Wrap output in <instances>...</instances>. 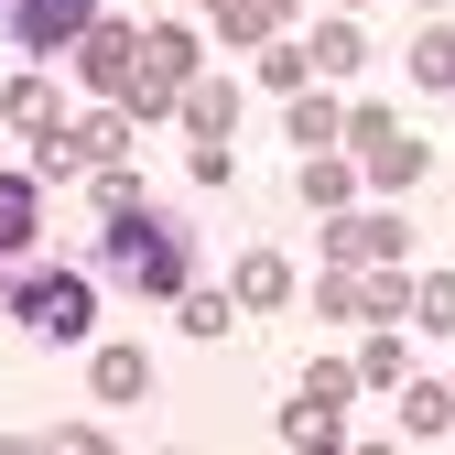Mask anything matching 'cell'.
<instances>
[{
    "label": "cell",
    "instance_id": "cell-1",
    "mask_svg": "<svg viewBox=\"0 0 455 455\" xmlns=\"http://www.w3.org/2000/svg\"><path fill=\"white\" fill-rule=\"evenodd\" d=\"M98 271L131 282V293H185V282H196V239H185V217H163L152 196H141V206H108Z\"/></svg>",
    "mask_w": 455,
    "mask_h": 455
},
{
    "label": "cell",
    "instance_id": "cell-2",
    "mask_svg": "<svg viewBox=\"0 0 455 455\" xmlns=\"http://www.w3.org/2000/svg\"><path fill=\"white\" fill-rule=\"evenodd\" d=\"M12 315L44 336V347H76V336L98 325V282L87 271H22L12 282Z\"/></svg>",
    "mask_w": 455,
    "mask_h": 455
},
{
    "label": "cell",
    "instance_id": "cell-3",
    "mask_svg": "<svg viewBox=\"0 0 455 455\" xmlns=\"http://www.w3.org/2000/svg\"><path fill=\"white\" fill-rule=\"evenodd\" d=\"M185 76H196V33H185V22H152V33H141V54H131L120 108H131V120H163V108L185 98Z\"/></svg>",
    "mask_w": 455,
    "mask_h": 455
},
{
    "label": "cell",
    "instance_id": "cell-4",
    "mask_svg": "<svg viewBox=\"0 0 455 455\" xmlns=\"http://www.w3.org/2000/svg\"><path fill=\"white\" fill-rule=\"evenodd\" d=\"M347 141H358V163H369V185H390V196L423 174V141L390 120V108H347Z\"/></svg>",
    "mask_w": 455,
    "mask_h": 455
},
{
    "label": "cell",
    "instance_id": "cell-5",
    "mask_svg": "<svg viewBox=\"0 0 455 455\" xmlns=\"http://www.w3.org/2000/svg\"><path fill=\"white\" fill-rule=\"evenodd\" d=\"M131 54H141V22H108V12H98V22L76 33V66H87L98 98H120V87H131Z\"/></svg>",
    "mask_w": 455,
    "mask_h": 455
},
{
    "label": "cell",
    "instance_id": "cell-6",
    "mask_svg": "<svg viewBox=\"0 0 455 455\" xmlns=\"http://www.w3.org/2000/svg\"><path fill=\"white\" fill-rule=\"evenodd\" d=\"M87 22H98V0H12V33H22L33 54H66Z\"/></svg>",
    "mask_w": 455,
    "mask_h": 455
},
{
    "label": "cell",
    "instance_id": "cell-7",
    "mask_svg": "<svg viewBox=\"0 0 455 455\" xmlns=\"http://www.w3.org/2000/svg\"><path fill=\"white\" fill-rule=\"evenodd\" d=\"M174 120H185L196 141H228V131H239V87H217V76H185V98H174Z\"/></svg>",
    "mask_w": 455,
    "mask_h": 455
},
{
    "label": "cell",
    "instance_id": "cell-8",
    "mask_svg": "<svg viewBox=\"0 0 455 455\" xmlns=\"http://www.w3.org/2000/svg\"><path fill=\"white\" fill-rule=\"evenodd\" d=\"M402 250V217H336L325 228V260H390Z\"/></svg>",
    "mask_w": 455,
    "mask_h": 455
},
{
    "label": "cell",
    "instance_id": "cell-9",
    "mask_svg": "<svg viewBox=\"0 0 455 455\" xmlns=\"http://www.w3.org/2000/svg\"><path fill=\"white\" fill-rule=\"evenodd\" d=\"M196 12H206L228 44H260V33H282V12H293V0H196Z\"/></svg>",
    "mask_w": 455,
    "mask_h": 455
},
{
    "label": "cell",
    "instance_id": "cell-10",
    "mask_svg": "<svg viewBox=\"0 0 455 455\" xmlns=\"http://www.w3.org/2000/svg\"><path fill=\"white\" fill-rule=\"evenodd\" d=\"M33 250V174H0V260Z\"/></svg>",
    "mask_w": 455,
    "mask_h": 455
},
{
    "label": "cell",
    "instance_id": "cell-11",
    "mask_svg": "<svg viewBox=\"0 0 455 455\" xmlns=\"http://www.w3.org/2000/svg\"><path fill=\"white\" fill-rule=\"evenodd\" d=\"M76 152H87V174H98V163H120V152H131V108L108 98L98 120H76Z\"/></svg>",
    "mask_w": 455,
    "mask_h": 455
},
{
    "label": "cell",
    "instance_id": "cell-12",
    "mask_svg": "<svg viewBox=\"0 0 455 455\" xmlns=\"http://www.w3.org/2000/svg\"><path fill=\"white\" fill-rule=\"evenodd\" d=\"M152 390V358L141 347H98V402H141Z\"/></svg>",
    "mask_w": 455,
    "mask_h": 455
},
{
    "label": "cell",
    "instance_id": "cell-13",
    "mask_svg": "<svg viewBox=\"0 0 455 455\" xmlns=\"http://www.w3.org/2000/svg\"><path fill=\"white\" fill-rule=\"evenodd\" d=\"M66 174H87V152H76L66 120H54V131H33V185H66Z\"/></svg>",
    "mask_w": 455,
    "mask_h": 455
},
{
    "label": "cell",
    "instance_id": "cell-14",
    "mask_svg": "<svg viewBox=\"0 0 455 455\" xmlns=\"http://www.w3.org/2000/svg\"><path fill=\"white\" fill-rule=\"evenodd\" d=\"M402 304H412V282H402V271H379V260H358V315H369V325H390Z\"/></svg>",
    "mask_w": 455,
    "mask_h": 455
},
{
    "label": "cell",
    "instance_id": "cell-15",
    "mask_svg": "<svg viewBox=\"0 0 455 455\" xmlns=\"http://www.w3.org/2000/svg\"><path fill=\"white\" fill-rule=\"evenodd\" d=\"M336 131H347V108H336V98H304V87H293V152H325Z\"/></svg>",
    "mask_w": 455,
    "mask_h": 455
},
{
    "label": "cell",
    "instance_id": "cell-16",
    "mask_svg": "<svg viewBox=\"0 0 455 455\" xmlns=\"http://www.w3.org/2000/svg\"><path fill=\"white\" fill-rule=\"evenodd\" d=\"M402 434H455V390L412 379V390H402Z\"/></svg>",
    "mask_w": 455,
    "mask_h": 455
},
{
    "label": "cell",
    "instance_id": "cell-17",
    "mask_svg": "<svg viewBox=\"0 0 455 455\" xmlns=\"http://www.w3.org/2000/svg\"><path fill=\"white\" fill-rule=\"evenodd\" d=\"M412 315H423V336H455V271H423L412 282Z\"/></svg>",
    "mask_w": 455,
    "mask_h": 455
},
{
    "label": "cell",
    "instance_id": "cell-18",
    "mask_svg": "<svg viewBox=\"0 0 455 455\" xmlns=\"http://www.w3.org/2000/svg\"><path fill=\"white\" fill-rule=\"evenodd\" d=\"M347 196H358V185H347V163H325V152H304V206H325V217H336Z\"/></svg>",
    "mask_w": 455,
    "mask_h": 455
},
{
    "label": "cell",
    "instance_id": "cell-19",
    "mask_svg": "<svg viewBox=\"0 0 455 455\" xmlns=\"http://www.w3.org/2000/svg\"><path fill=\"white\" fill-rule=\"evenodd\" d=\"M282 293H293V271H282L271 250H250L239 260V304H282Z\"/></svg>",
    "mask_w": 455,
    "mask_h": 455
},
{
    "label": "cell",
    "instance_id": "cell-20",
    "mask_svg": "<svg viewBox=\"0 0 455 455\" xmlns=\"http://www.w3.org/2000/svg\"><path fill=\"white\" fill-rule=\"evenodd\" d=\"M0 108H12L22 131H54V76H12V98H0Z\"/></svg>",
    "mask_w": 455,
    "mask_h": 455
},
{
    "label": "cell",
    "instance_id": "cell-21",
    "mask_svg": "<svg viewBox=\"0 0 455 455\" xmlns=\"http://www.w3.org/2000/svg\"><path fill=\"white\" fill-rule=\"evenodd\" d=\"M304 54H315V76H347V66H358V22H325Z\"/></svg>",
    "mask_w": 455,
    "mask_h": 455
},
{
    "label": "cell",
    "instance_id": "cell-22",
    "mask_svg": "<svg viewBox=\"0 0 455 455\" xmlns=\"http://www.w3.org/2000/svg\"><path fill=\"white\" fill-rule=\"evenodd\" d=\"M412 76H423V87H455V33H423V44H412Z\"/></svg>",
    "mask_w": 455,
    "mask_h": 455
},
{
    "label": "cell",
    "instance_id": "cell-23",
    "mask_svg": "<svg viewBox=\"0 0 455 455\" xmlns=\"http://www.w3.org/2000/svg\"><path fill=\"white\" fill-rule=\"evenodd\" d=\"M174 304H185V336H228V293H196V282H185Z\"/></svg>",
    "mask_w": 455,
    "mask_h": 455
},
{
    "label": "cell",
    "instance_id": "cell-24",
    "mask_svg": "<svg viewBox=\"0 0 455 455\" xmlns=\"http://www.w3.org/2000/svg\"><path fill=\"white\" fill-rule=\"evenodd\" d=\"M260 76H271V87H282V98H293V87H304V76H315V54H304V44H271V54H260Z\"/></svg>",
    "mask_w": 455,
    "mask_h": 455
},
{
    "label": "cell",
    "instance_id": "cell-25",
    "mask_svg": "<svg viewBox=\"0 0 455 455\" xmlns=\"http://www.w3.org/2000/svg\"><path fill=\"white\" fill-rule=\"evenodd\" d=\"M315 315H358V260H336V271L315 282Z\"/></svg>",
    "mask_w": 455,
    "mask_h": 455
},
{
    "label": "cell",
    "instance_id": "cell-26",
    "mask_svg": "<svg viewBox=\"0 0 455 455\" xmlns=\"http://www.w3.org/2000/svg\"><path fill=\"white\" fill-rule=\"evenodd\" d=\"M358 379H402V336H390V325H379L369 347H358Z\"/></svg>",
    "mask_w": 455,
    "mask_h": 455
},
{
    "label": "cell",
    "instance_id": "cell-27",
    "mask_svg": "<svg viewBox=\"0 0 455 455\" xmlns=\"http://www.w3.org/2000/svg\"><path fill=\"white\" fill-rule=\"evenodd\" d=\"M423 12H434V0H423Z\"/></svg>",
    "mask_w": 455,
    "mask_h": 455
},
{
    "label": "cell",
    "instance_id": "cell-28",
    "mask_svg": "<svg viewBox=\"0 0 455 455\" xmlns=\"http://www.w3.org/2000/svg\"><path fill=\"white\" fill-rule=\"evenodd\" d=\"M347 12H358V0H347Z\"/></svg>",
    "mask_w": 455,
    "mask_h": 455
}]
</instances>
